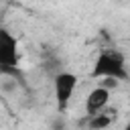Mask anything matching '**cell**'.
Instances as JSON below:
<instances>
[{
  "mask_svg": "<svg viewBox=\"0 0 130 130\" xmlns=\"http://www.w3.org/2000/svg\"><path fill=\"white\" fill-rule=\"evenodd\" d=\"M89 77L91 79H114L118 83L128 81L126 55L120 49H114V47L102 49L98 53L95 61H93V67H91Z\"/></svg>",
  "mask_w": 130,
  "mask_h": 130,
  "instance_id": "1",
  "label": "cell"
},
{
  "mask_svg": "<svg viewBox=\"0 0 130 130\" xmlns=\"http://www.w3.org/2000/svg\"><path fill=\"white\" fill-rule=\"evenodd\" d=\"M18 63H20L18 39L4 24H0V73L18 77L20 75L18 73Z\"/></svg>",
  "mask_w": 130,
  "mask_h": 130,
  "instance_id": "2",
  "label": "cell"
},
{
  "mask_svg": "<svg viewBox=\"0 0 130 130\" xmlns=\"http://www.w3.org/2000/svg\"><path fill=\"white\" fill-rule=\"evenodd\" d=\"M77 83H79V77L71 71H59L53 75V91H55V104L59 114H63L71 104Z\"/></svg>",
  "mask_w": 130,
  "mask_h": 130,
  "instance_id": "3",
  "label": "cell"
},
{
  "mask_svg": "<svg viewBox=\"0 0 130 130\" xmlns=\"http://www.w3.org/2000/svg\"><path fill=\"white\" fill-rule=\"evenodd\" d=\"M110 98H112L110 89H106L102 85L91 87L89 93H87V98H85V116L89 118V116H95L102 110H106L108 104H110Z\"/></svg>",
  "mask_w": 130,
  "mask_h": 130,
  "instance_id": "4",
  "label": "cell"
},
{
  "mask_svg": "<svg viewBox=\"0 0 130 130\" xmlns=\"http://www.w3.org/2000/svg\"><path fill=\"white\" fill-rule=\"evenodd\" d=\"M116 118H118V110H116V108H114V110L106 108V110H102L100 114L85 118V124H87V130H106V128H110V126L116 122Z\"/></svg>",
  "mask_w": 130,
  "mask_h": 130,
  "instance_id": "5",
  "label": "cell"
}]
</instances>
